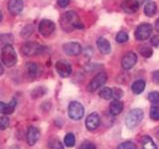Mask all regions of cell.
Here are the masks:
<instances>
[{
	"mask_svg": "<svg viewBox=\"0 0 159 149\" xmlns=\"http://www.w3.org/2000/svg\"><path fill=\"white\" fill-rule=\"evenodd\" d=\"M26 70L30 78H36L41 74L39 66L35 63H28L26 66Z\"/></svg>",
	"mask_w": 159,
	"mask_h": 149,
	"instance_id": "19",
	"label": "cell"
},
{
	"mask_svg": "<svg viewBox=\"0 0 159 149\" xmlns=\"http://www.w3.org/2000/svg\"><path fill=\"white\" fill-rule=\"evenodd\" d=\"M9 118L6 116H0V130H5L9 126Z\"/></svg>",
	"mask_w": 159,
	"mask_h": 149,
	"instance_id": "30",
	"label": "cell"
},
{
	"mask_svg": "<svg viewBox=\"0 0 159 149\" xmlns=\"http://www.w3.org/2000/svg\"><path fill=\"white\" fill-rule=\"evenodd\" d=\"M144 88H145V82H144L143 79H138V81L134 82L131 86L132 92L135 94L141 93L144 91Z\"/></svg>",
	"mask_w": 159,
	"mask_h": 149,
	"instance_id": "21",
	"label": "cell"
},
{
	"mask_svg": "<svg viewBox=\"0 0 159 149\" xmlns=\"http://www.w3.org/2000/svg\"><path fill=\"white\" fill-rule=\"evenodd\" d=\"M56 71L57 73L63 78H67L69 76H71L72 74V67L67 61L64 60H60L56 63Z\"/></svg>",
	"mask_w": 159,
	"mask_h": 149,
	"instance_id": "9",
	"label": "cell"
},
{
	"mask_svg": "<svg viewBox=\"0 0 159 149\" xmlns=\"http://www.w3.org/2000/svg\"><path fill=\"white\" fill-rule=\"evenodd\" d=\"M63 50L68 56H79L82 53V46L77 42H69L64 44Z\"/></svg>",
	"mask_w": 159,
	"mask_h": 149,
	"instance_id": "10",
	"label": "cell"
},
{
	"mask_svg": "<svg viewBox=\"0 0 159 149\" xmlns=\"http://www.w3.org/2000/svg\"><path fill=\"white\" fill-rule=\"evenodd\" d=\"M123 109V103L119 102L118 99H114L109 106V111L112 115H118Z\"/></svg>",
	"mask_w": 159,
	"mask_h": 149,
	"instance_id": "18",
	"label": "cell"
},
{
	"mask_svg": "<svg viewBox=\"0 0 159 149\" xmlns=\"http://www.w3.org/2000/svg\"><path fill=\"white\" fill-rule=\"evenodd\" d=\"M68 112H69V116L72 119H74V120H80V119H82V117L84 116V106L80 102H72L69 104Z\"/></svg>",
	"mask_w": 159,
	"mask_h": 149,
	"instance_id": "5",
	"label": "cell"
},
{
	"mask_svg": "<svg viewBox=\"0 0 159 149\" xmlns=\"http://www.w3.org/2000/svg\"><path fill=\"white\" fill-rule=\"evenodd\" d=\"M152 32V25L148 23H144L139 25L135 30V38L138 41H144L149 38Z\"/></svg>",
	"mask_w": 159,
	"mask_h": 149,
	"instance_id": "7",
	"label": "cell"
},
{
	"mask_svg": "<svg viewBox=\"0 0 159 149\" xmlns=\"http://www.w3.org/2000/svg\"><path fill=\"white\" fill-rule=\"evenodd\" d=\"M64 142H65V145L67 147H73L75 146V144H76V137H75L73 133H68L67 135L65 136Z\"/></svg>",
	"mask_w": 159,
	"mask_h": 149,
	"instance_id": "24",
	"label": "cell"
},
{
	"mask_svg": "<svg viewBox=\"0 0 159 149\" xmlns=\"http://www.w3.org/2000/svg\"><path fill=\"white\" fill-rule=\"evenodd\" d=\"M1 60L7 68L13 67L17 63V54L11 45H6L2 48Z\"/></svg>",
	"mask_w": 159,
	"mask_h": 149,
	"instance_id": "2",
	"label": "cell"
},
{
	"mask_svg": "<svg viewBox=\"0 0 159 149\" xmlns=\"http://www.w3.org/2000/svg\"><path fill=\"white\" fill-rule=\"evenodd\" d=\"M137 62V56L135 53L133 52H128L123 56L121 59V66L124 70H129L132 67H134V65Z\"/></svg>",
	"mask_w": 159,
	"mask_h": 149,
	"instance_id": "11",
	"label": "cell"
},
{
	"mask_svg": "<svg viewBox=\"0 0 159 149\" xmlns=\"http://www.w3.org/2000/svg\"><path fill=\"white\" fill-rule=\"evenodd\" d=\"M97 46H98V51L102 54H108L111 52V44H109L107 40L103 37H99L98 39Z\"/></svg>",
	"mask_w": 159,
	"mask_h": 149,
	"instance_id": "17",
	"label": "cell"
},
{
	"mask_svg": "<svg viewBox=\"0 0 159 149\" xmlns=\"http://www.w3.org/2000/svg\"><path fill=\"white\" fill-rule=\"evenodd\" d=\"M99 123H101V118H99V115L97 112L91 113L86 119V126L89 130L97 129L99 126Z\"/></svg>",
	"mask_w": 159,
	"mask_h": 149,
	"instance_id": "12",
	"label": "cell"
},
{
	"mask_svg": "<svg viewBox=\"0 0 159 149\" xmlns=\"http://www.w3.org/2000/svg\"><path fill=\"white\" fill-rule=\"evenodd\" d=\"M157 12V5L155 2L149 1L144 5V14L148 17H152Z\"/></svg>",
	"mask_w": 159,
	"mask_h": 149,
	"instance_id": "20",
	"label": "cell"
},
{
	"mask_svg": "<svg viewBox=\"0 0 159 149\" xmlns=\"http://www.w3.org/2000/svg\"><path fill=\"white\" fill-rule=\"evenodd\" d=\"M148 99L149 102L154 103V104H158L159 103V93L158 92H151L148 93Z\"/></svg>",
	"mask_w": 159,
	"mask_h": 149,
	"instance_id": "25",
	"label": "cell"
},
{
	"mask_svg": "<svg viewBox=\"0 0 159 149\" xmlns=\"http://www.w3.org/2000/svg\"><path fill=\"white\" fill-rule=\"evenodd\" d=\"M80 149H97V148H96V145H94L93 143L86 141L80 146Z\"/></svg>",
	"mask_w": 159,
	"mask_h": 149,
	"instance_id": "33",
	"label": "cell"
},
{
	"mask_svg": "<svg viewBox=\"0 0 159 149\" xmlns=\"http://www.w3.org/2000/svg\"><path fill=\"white\" fill-rule=\"evenodd\" d=\"M139 7L137 0H123L121 3V8L126 13H135Z\"/></svg>",
	"mask_w": 159,
	"mask_h": 149,
	"instance_id": "14",
	"label": "cell"
},
{
	"mask_svg": "<svg viewBox=\"0 0 159 149\" xmlns=\"http://www.w3.org/2000/svg\"><path fill=\"white\" fill-rule=\"evenodd\" d=\"M1 20H2V12L0 11V21H1Z\"/></svg>",
	"mask_w": 159,
	"mask_h": 149,
	"instance_id": "38",
	"label": "cell"
},
{
	"mask_svg": "<svg viewBox=\"0 0 159 149\" xmlns=\"http://www.w3.org/2000/svg\"><path fill=\"white\" fill-rule=\"evenodd\" d=\"M49 147L50 149H64L63 144L60 142L58 139H52L49 142Z\"/></svg>",
	"mask_w": 159,
	"mask_h": 149,
	"instance_id": "27",
	"label": "cell"
},
{
	"mask_svg": "<svg viewBox=\"0 0 159 149\" xmlns=\"http://www.w3.org/2000/svg\"><path fill=\"white\" fill-rule=\"evenodd\" d=\"M99 97L103 99H111L112 97V89L109 88H102L99 91Z\"/></svg>",
	"mask_w": 159,
	"mask_h": 149,
	"instance_id": "23",
	"label": "cell"
},
{
	"mask_svg": "<svg viewBox=\"0 0 159 149\" xmlns=\"http://www.w3.org/2000/svg\"><path fill=\"white\" fill-rule=\"evenodd\" d=\"M17 102L16 99H12L11 102L9 103H5L0 102V113L3 114H11L15 111V107H16Z\"/></svg>",
	"mask_w": 159,
	"mask_h": 149,
	"instance_id": "16",
	"label": "cell"
},
{
	"mask_svg": "<svg viewBox=\"0 0 159 149\" xmlns=\"http://www.w3.org/2000/svg\"><path fill=\"white\" fill-rule=\"evenodd\" d=\"M140 54L142 55L144 58H149V57L152 56L153 51H152V49L149 48V47H143L140 50Z\"/></svg>",
	"mask_w": 159,
	"mask_h": 149,
	"instance_id": "32",
	"label": "cell"
},
{
	"mask_svg": "<svg viewBox=\"0 0 159 149\" xmlns=\"http://www.w3.org/2000/svg\"><path fill=\"white\" fill-rule=\"evenodd\" d=\"M45 47H43L42 45H40L38 43L35 42H29L23 45L22 47V53L25 56L31 57V56H37V55L41 54L44 51Z\"/></svg>",
	"mask_w": 159,
	"mask_h": 149,
	"instance_id": "4",
	"label": "cell"
},
{
	"mask_svg": "<svg viewBox=\"0 0 159 149\" xmlns=\"http://www.w3.org/2000/svg\"><path fill=\"white\" fill-rule=\"evenodd\" d=\"M117 149H136V145L131 141H126L119 144Z\"/></svg>",
	"mask_w": 159,
	"mask_h": 149,
	"instance_id": "29",
	"label": "cell"
},
{
	"mask_svg": "<svg viewBox=\"0 0 159 149\" xmlns=\"http://www.w3.org/2000/svg\"><path fill=\"white\" fill-rule=\"evenodd\" d=\"M151 44L153 45L154 47L159 48V35H156L151 39Z\"/></svg>",
	"mask_w": 159,
	"mask_h": 149,
	"instance_id": "34",
	"label": "cell"
},
{
	"mask_svg": "<svg viewBox=\"0 0 159 149\" xmlns=\"http://www.w3.org/2000/svg\"><path fill=\"white\" fill-rule=\"evenodd\" d=\"M150 117L153 120H159V106H155L151 107Z\"/></svg>",
	"mask_w": 159,
	"mask_h": 149,
	"instance_id": "28",
	"label": "cell"
},
{
	"mask_svg": "<svg viewBox=\"0 0 159 149\" xmlns=\"http://www.w3.org/2000/svg\"><path fill=\"white\" fill-rule=\"evenodd\" d=\"M3 72H4V69H3V67L1 66V65H0V76L3 74Z\"/></svg>",
	"mask_w": 159,
	"mask_h": 149,
	"instance_id": "37",
	"label": "cell"
},
{
	"mask_svg": "<svg viewBox=\"0 0 159 149\" xmlns=\"http://www.w3.org/2000/svg\"><path fill=\"white\" fill-rule=\"evenodd\" d=\"M116 42L119 43V44H122V43H125L128 41V35L125 33V32H119L117 35H116Z\"/></svg>",
	"mask_w": 159,
	"mask_h": 149,
	"instance_id": "26",
	"label": "cell"
},
{
	"mask_svg": "<svg viewBox=\"0 0 159 149\" xmlns=\"http://www.w3.org/2000/svg\"><path fill=\"white\" fill-rule=\"evenodd\" d=\"M142 118H143L142 109L140 108L132 109L131 111H129V113H127V115L125 117V124L128 128H133L140 123Z\"/></svg>",
	"mask_w": 159,
	"mask_h": 149,
	"instance_id": "3",
	"label": "cell"
},
{
	"mask_svg": "<svg viewBox=\"0 0 159 149\" xmlns=\"http://www.w3.org/2000/svg\"><path fill=\"white\" fill-rule=\"evenodd\" d=\"M55 28H56V26H55L54 22H52L51 20L44 19L39 24V32L44 37L50 36L55 31Z\"/></svg>",
	"mask_w": 159,
	"mask_h": 149,
	"instance_id": "8",
	"label": "cell"
},
{
	"mask_svg": "<svg viewBox=\"0 0 159 149\" xmlns=\"http://www.w3.org/2000/svg\"><path fill=\"white\" fill-rule=\"evenodd\" d=\"M70 3V0H58V5L60 7H66Z\"/></svg>",
	"mask_w": 159,
	"mask_h": 149,
	"instance_id": "35",
	"label": "cell"
},
{
	"mask_svg": "<svg viewBox=\"0 0 159 149\" xmlns=\"http://www.w3.org/2000/svg\"><path fill=\"white\" fill-rule=\"evenodd\" d=\"M107 81V76L106 73H99L98 74L96 77H94L91 83L88 84V91L93 93L96 92L98 88H99L101 87H102L106 82Z\"/></svg>",
	"mask_w": 159,
	"mask_h": 149,
	"instance_id": "6",
	"label": "cell"
},
{
	"mask_svg": "<svg viewBox=\"0 0 159 149\" xmlns=\"http://www.w3.org/2000/svg\"><path fill=\"white\" fill-rule=\"evenodd\" d=\"M155 30L157 32H159V18L156 20V22H155Z\"/></svg>",
	"mask_w": 159,
	"mask_h": 149,
	"instance_id": "36",
	"label": "cell"
},
{
	"mask_svg": "<svg viewBox=\"0 0 159 149\" xmlns=\"http://www.w3.org/2000/svg\"><path fill=\"white\" fill-rule=\"evenodd\" d=\"M142 149H157L156 144L153 142L152 138L149 136H144L141 140Z\"/></svg>",
	"mask_w": 159,
	"mask_h": 149,
	"instance_id": "22",
	"label": "cell"
},
{
	"mask_svg": "<svg viewBox=\"0 0 159 149\" xmlns=\"http://www.w3.org/2000/svg\"><path fill=\"white\" fill-rule=\"evenodd\" d=\"M40 138V130L35 126H30L27 131V142L30 146H33L37 143Z\"/></svg>",
	"mask_w": 159,
	"mask_h": 149,
	"instance_id": "13",
	"label": "cell"
},
{
	"mask_svg": "<svg viewBox=\"0 0 159 149\" xmlns=\"http://www.w3.org/2000/svg\"><path fill=\"white\" fill-rule=\"evenodd\" d=\"M122 97H123L122 89H120L119 88H114L112 89V97L114 99H118V101H119V98H121Z\"/></svg>",
	"mask_w": 159,
	"mask_h": 149,
	"instance_id": "31",
	"label": "cell"
},
{
	"mask_svg": "<svg viewBox=\"0 0 159 149\" xmlns=\"http://www.w3.org/2000/svg\"><path fill=\"white\" fill-rule=\"evenodd\" d=\"M61 25H62V28L66 32H71L74 29L84 28V25L80 21L79 16L77 15V13L74 11H68L62 15Z\"/></svg>",
	"mask_w": 159,
	"mask_h": 149,
	"instance_id": "1",
	"label": "cell"
},
{
	"mask_svg": "<svg viewBox=\"0 0 159 149\" xmlns=\"http://www.w3.org/2000/svg\"><path fill=\"white\" fill-rule=\"evenodd\" d=\"M24 3L23 0H9L8 10L12 15H17L23 10Z\"/></svg>",
	"mask_w": 159,
	"mask_h": 149,
	"instance_id": "15",
	"label": "cell"
}]
</instances>
